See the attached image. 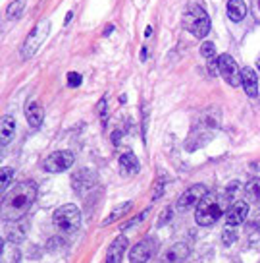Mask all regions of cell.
I'll list each match as a JSON object with an SVG mask.
<instances>
[{
	"label": "cell",
	"mask_w": 260,
	"mask_h": 263,
	"mask_svg": "<svg viewBox=\"0 0 260 263\" xmlns=\"http://www.w3.org/2000/svg\"><path fill=\"white\" fill-rule=\"evenodd\" d=\"M189 257V248L185 244H174L170 250H166L160 263H183Z\"/></svg>",
	"instance_id": "obj_12"
},
{
	"label": "cell",
	"mask_w": 260,
	"mask_h": 263,
	"mask_svg": "<svg viewBox=\"0 0 260 263\" xmlns=\"http://www.w3.org/2000/svg\"><path fill=\"white\" fill-rule=\"evenodd\" d=\"M131 207H133V203H131V201H125L123 205L116 207L114 211H112V213L108 215V219H104V222H102V224H104V227H108V224H112V222H116L118 219H122V217H123L125 213H127V211H131Z\"/></svg>",
	"instance_id": "obj_18"
},
{
	"label": "cell",
	"mask_w": 260,
	"mask_h": 263,
	"mask_svg": "<svg viewBox=\"0 0 260 263\" xmlns=\"http://www.w3.org/2000/svg\"><path fill=\"white\" fill-rule=\"evenodd\" d=\"M164 190H166V178H164V176H160V178L155 182V190H153V196H150V197H153V201H156L158 197L162 196Z\"/></svg>",
	"instance_id": "obj_21"
},
{
	"label": "cell",
	"mask_w": 260,
	"mask_h": 263,
	"mask_svg": "<svg viewBox=\"0 0 260 263\" xmlns=\"http://www.w3.org/2000/svg\"><path fill=\"white\" fill-rule=\"evenodd\" d=\"M14 132H16V120L12 116H2V132H0V143L2 145H8L12 138H14Z\"/></svg>",
	"instance_id": "obj_15"
},
{
	"label": "cell",
	"mask_w": 260,
	"mask_h": 263,
	"mask_svg": "<svg viewBox=\"0 0 260 263\" xmlns=\"http://www.w3.org/2000/svg\"><path fill=\"white\" fill-rule=\"evenodd\" d=\"M49 31H50V22H49V20H41L39 24L33 27V31L27 35V39H25L24 45H21V58H24V60L31 58L37 50L41 49L42 41L47 39Z\"/></svg>",
	"instance_id": "obj_5"
},
{
	"label": "cell",
	"mask_w": 260,
	"mask_h": 263,
	"mask_svg": "<svg viewBox=\"0 0 260 263\" xmlns=\"http://www.w3.org/2000/svg\"><path fill=\"white\" fill-rule=\"evenodd\" d=\"M72 17H73V12H68V16H66V24H70V22H72Z\"/></svg>",
	"instance_id": "obj_33"
},
{
	"label": "cell",
	"mask_w": 260,
	"mask_h": 263,
	"mask_svg": "<svg viewBox=\"0 0 260 263\" xmlns=\"http://www.w3.org/2000/svg\"><path fill=\"white\" fill-rule=\"evenodd\" d=\"M256 224H258V227H260V215H258V217H256Z\"/></svg>",
	"instance_id": "obj_37"
},
{
	"label": "cell",
	"mask_w": 260,
	"mask_h": 263,
	"mask_svg": "<svg viewBox=\"0 0 260 263\" xmlns=\"http://www.w3.org/2000/svg\"><path fill=\"white\" fill-rule=\"evenodd\" d=\"M25 236H24V229H16L14 232H10L8 234V240L10 242H14V244H17V242H21Z\"/></svg>",
	"instance_id": "obj_26"
},
{
	"label": "cell",
	"mask_w": 260,
	"mask_h": 263,
	"mask_svg": "<svg viewBox=\"0 0 260 263\" xmlns=\"http://www.w3.org/2000/svg\"><path fill=\"white\" fill-rule=\"evenodd\" d=\"M35 199H37V184L33 180L17 182L16 186H12V190L4 196V201H2L4 221L16 222L24 219L35 203Z\"/></svg>",
	"instance_id": "obj_1"
},
{
	"label": "cell",
	"mask_w": 260,
	"mask_h": 263,
	"mask_svg": "<svg viewBox=\"0 0 260 263\" xmlns=\"http://www.w3.org/2000/svg\"><path fill=\"white\" fill-rule=\"evenodd\" d=\"M241 80H243V87L249 97H256L258 95V76L252 68H243L241 72Z\"/></svg>",
	"instance_id": "obj_13"
},
{
	"label": "cell",
	"mask_w": 260,
	"mask_h": 263,
	"mask_svg": "<svg viewBox=\"0 0 260 263\" xmlns=\"http://www.w3.org/2000/svg\"><path fill=\"white\" fill-rule=\"evenodd\" d=\"M170 217H171V209H166L162 215H160V221H158V227H162L164 222H168L170 221Z\"/></svg>",
	"instance_id": "obj_30"
},
{
	"label": "cell",
	"mask_w": 260,
	"mask_h": 263,
	"mask_svg": "<svg viewBox=\"0 0 260 263\" xmlns=\"http://www.w3.org/2000/svg\"><path fill=\"white\" fill-rule=\"evenodd\" d=\"M256 66H258V72H260V57H258V60H256Z\"/></svg>",
	"instance_id": "obj_36"
},
{
	"label": "cell",
	"mask_w": 260,
	"mask_h": 263,
	"mask_svg": "<svg viewBox=\"0 0 260 263\" xmlns=\"http://www.w3.org/2000/svg\"><path fill=\"white\" fill-rule=\"evenodd\" d=\"M228 16L231 22H241V20L247 16V6H245L243 0H229Z\"/></svg>",
	"instance_id": "obj_17"
},
{
	"label": "cell",
	"mask_w": 260,
	"mask_h": 263,
	"mask_svg": "<svg viewBox=\"0 0 260 263\" xmlns=\"http://www.w3.org/2000/svg\"><path fill=\"white\" fill-rule=\"evenodd\" d=\"M183 27L189 33H193L195 37L203 39V37H206V33L210 31V17L204 12L203 6L189 4L183 12Z\"/></svg>",
	"instance_id": "obj_2"
},
{
	"label": "cell",
	"mask_w": 260,
	"mask_h": 263,
	"mask_svg": "<svg viewBox=\"0 0 260 263\" xmlns=\"http://www.w3.org/2000/svg\"><path fill=\"white\" fill-rule=\"evenodd\" d=\"M148 213H150V209H145L143 213L137 215V217H135V219H133V221H131V222H127V224H123V230H125V229H129V227H133V224H139V222H143V221H145V217H146V215H148Z\"/></svg>",
	"instance_id": "obj_27"
},
{
	"label": "cell",
	"mask_w": 260,
	"mask_h": 263,
	"mask_svg": "<svg viewBox=\"0 0 260 263\" xmlns=\"http://www.w3.org/2000/svg\"><path fill=\"white\" fill-rule=\"evenodd\" d=\"M216 62H218L220 76H222L231 87H239V85L243 83V80H241V70H239L237 62L233 60V57H229L228 52H226V54H220Z\"/></svg>",
	"instance_id": "obj_6"
},
{
	"label": "cell",
	"mask_w": 260,
	"mask_h": 263,
	"mask_svg": "<svg viewBox=\"0 0 260 263\" xmlns=\"http://www.w3.org/2000/svg\"><path fill=\"white\" fill-rule=\"evenodd\" d=\"M52 222L62 234H73V232H77L79 224H81V211L73 203H66L54 211Z\"/></svg>",
	"instance_id": "obj_3"
},
{
	"label": "cell",
	"mask_w": 260,
	"mask_h": 263,
	"mask_svg": "<svg viewBox=\"0 0 260 263\" xmlns=\"http://www.w3.org/2000/svg\"><path fill=\"white\" fill-rule=\"evenodd\" d=\"M141 60H143V62L146 60V47H143V50H141Z\"/></svg>",
	"instance_id": "obj_32"
},
{
	"label": "cell",
	"mask_w": 260,
	"mask_h": 263,
	"mask_svg": "<svg viewBox=\"0 0 260 263\" xmlns=\"http://www.w3.org/2000/svg\"><path fill=\"white\" fill-rule=\"evenodd\" d=\"M120 168H122L125 174H137L139 171H141V164H139L137 157L127 151V153L120 155Z\"/></svg>",
	"instance_id": "obj_16"
},
{
	"label": "cell",
	"mask_w": 260,
	"mask_h": 263,
	"mask_svg": "<svg viewBox=\"0 0 260 263\" xmlns=\"http://www.w3.org/2000/svg\"><path fill=\"white\" fill-rule=\"evenodd\" d=\"M249 215V203L239 199V201H233V205L229 207L228 215H226V221H228L229 227H237V224H243V221Z\"/></svg>",
	"instance_id": "obj_11"
},
{
	"label": "cell",
	"mask_w": 260,
	"mask_h": 263,
	"mask_svg": "<svg viewBox=\"0 0 260 263\" xmlns=\"http://www.w3.org/2000/svg\"><path fill=\"white\" fill-rule=\"evenodd\" d=\"M98 108H100V110H98V112H100V116L104 118V116H106V99H102V101H100V105H98Z\"/></svg>",
	"instance_id": "obj_31"
},
{
	"label": "cell",
	"mask_w": 260,
	"mask_h": 263,
	"mask_svg": "<svg viewBox=\"0 0 260 263\" xmlns=\"http://www.w3.org/2000/svg\"><path fill=\"white\" fill-rule=\"evenodd\" d=\"M222 240H224V244H226V246H231V244L235 242L237 232L233 230V227H229V224H228V227L224 229V236H222Z\"/></svg>",
	"instance_id": "obj_22"
},
{
	"label": "cell",
	"mask_w": 260,
	"mask_h": 263,
	"mask_svg": "<svg viewBox=\"0 0 260 263\" xmlns=\"http://www.w3.org/2000/svg\"><path fill=\"white\" fill-rule=\"evenodd\" d=\"M153 35V27H146V31H145V37H150Z\"/></svg>",
	"instance_id": "obj_34"
},
{
	"label": "cell",
	"mask_w": 260,
	"mask_h": 263,
	"mask_svg": "<svg viewBox=\"0 0 260 263\" xmlns=\"http://www.w3.org/2000/svg\"><path fill=\"white\" fill-rule=\"evenodd\" d=\"M127 238L120 234V236H116L112 240V244L108 246L106 250V263H122L123 259V254H125V250H127Z\"/></svg>",
	"instance_id": "obj_10"
},
{
	"label": "cell",
	"mask_w": 260,
	"mask_h": 263,
	"mask_svg": "<svg viewBox=\"0 0 260 263\" xmlns=\"http://www.w3.org/2000/svg\"><path fill=\"white\" fill-rule=\"evenodd\" d=\"M14 178V168L12 166H4L2 168V180H0V186H2V192H6L10 188V182Z\"/></svg>",
	"instance_id": "obj_20"
},
{
	"label": "cell",
	"mask_w": 260,
	"mask_h": 263,
	"mask_svg": "<svg viewBox=\"0 0 260 263\" xmlns=\"http://www.w3.org/2000/svg\"><path fill=\"white\" fill-rule=\"evenodd\" d=\"M112 29H114V27H112V25H108V27H106V31H104V35H110V31H112Z\"/></svg>",
	"instance_id": "obj_35"
},
{
	"label": "cell",
	"mask_w": 260,
	"mask_h": 263,
	"mask_svg": "<svg viewBox=\"0 0 260 263\" xmlns=\"http://www.w3.org/2000/svg\"><path fill=\"white\" fill-rule=\"evenodd\" d=\"M206 196H208V188L204 184H195V186L187 188L178 197L176 205H178V209H189V207L193 205H199Z\"/></svg>",
	"instance_id": "obj_8"
},
{
	"label": "cell",
	"mask_w": 260,
	"mask_h": 263,
	"mask_svg": "<svg viewBox=\"0 0 260 263\" xmlns=\"http://www.w3.org/2000/svg\"><path fill=\"white\" fill-rule=\"evenodd\" d=\"M81 82H83L81 74H77V72H70V74H68V85H70V87H79Z\"/></svg>",
	"instance_id": "obj_25"
},
{
	"label": "cell",
	"mask_w": 260,
	"mask_h": 263,
	"mask_svg": "<svg viewBox=\"0 0 260 263\" xmlns=\"http://www.w3.org/2000/svg\"><path fill=\"white\" fill-rule=\"evenodd\" d=\"M251 14H252V17L260 24V0H252L251 2Z\"/></svg>",
	"instance_id": "obj_29"
},
{
	"label": "cell",
	"mask_w": 260,
	"mask_h": 263,
	"mask_svg": "<svg viewBox=\"0 0 260 263\" xmlns=\"http://www.w3.org/2000/svg\"><path fill=\"white\" fill-rule=\"evenodd\" d=\"M245 194L251 201H260V178H252L247 186H245Z\"/></svg>",
	"instance_id": "obj_19"
},
{
	"label": "cell",
	"mask_w": 260,
	"mask_h": 263,
	"mask_svg": "<svg viewBox=\"0 0 260 263\" xmlns=\"http://www.w3.org/2000/svg\"><path fill=\"white\" fill-rule=\"evenodd\" d=\"M24 2L25 0H16V2H12V6L8 8V17L10 20H14V17L19 16V12L24 8Z\"/></svg>",
	"instance_id": "obj_24"
},
{
	"label": "cell",
	"mask_w": 260,
	"mask_h": 263,
	"mask_svg": "<svg viewBox=\"0 0 260 263\" xmlns=\"http://www.w3.org/2000/svg\"><path fill=\"white\" fill-rule=\"evenodd\" d=\"M201 54H203L204 58H214V54H216V47H214V43L206 41L201 45Z\"/></svg>",
	"instance_id": "obj_23"
},
{
	"label": "cell",
	"mask_w": 260,
	"mask_h": 263,
	"mask_svg": "<svg viewBox=\"0 0 260 263\" xmlns=\"http://www.w3.org/2000/svg\"><path fill=\"white\" fill-rule=\"evenodd\" d=\"M222 213H224L222 203H220L214 196L208 194V196L204 197L203 201L197 205V211H195L197 224H201V227H212V224L222 217Z\"/></svg>",
	"instance_id": "obj_4"
},
{
	"label": "cell",
	"mask_w": 260,
	"mask_h": 263,
	"mask_svg": "<svg viewBox=\"0 0 260 263\" xmlns=\"http://www.w3.org/2000/svg\"><path fill=\"white\" fill-rule=\"evenodd\" d=\"M155 246H156L155 240H150V238L141 240L139 244H135L133 250H129V261L131 263H146L150 257H153V254H155Z\"/></svg>",
	"instance_id": "obj_9"
},
{
	"label": "cell",
	"mask_w": 260,
	"mask_h": 263,
	"mask_svg": "<svg viewBox=\"0 0 260 263\" xmlns=\"http://www.w3.org/2000/svg\"><path fill=\"white\" fill-rule=\"evenodd\" d=\"M73 159H75V157H73L72 151H54V153H50V155L45 159L42 168H45L47 173H52V174L64 173V171H68L73 164Z\"/></svg>",
	"instance_id": "obj_7"
},
{
	"label": "cell",
	"mask_w": 260,
	"mask_h": 263,
	"mask_svg": "<svg viewBox=\"0 0 260 263\" xmlns=\"http://www.w3.org/2000/svg\"><path fill=\"white\" fill-rule=\"evenodd\" d=\"M239 190H241V184H239V182H231V184L228 186V192H226L228 199H233V196H235Z\"/></svg>",
	"instance_id": "obj_28"
},
{
	"label": "cell",
	"mask_w": 260,
	"mask_h": 263,
	"mask_svg": "<svg viewBox=\"0 0 260 263\" xmlns=\"http://www.w3.org/2000/svg\"><path fill=\"white\" fill-rule=\"evenodd\" d=\"M25 116H27V122L31 124L33 128H39L42 124V118H45V112H42L41 105L37 101H31L27 107H25Z\"/></svg>",
	"instance_id": "obj_14"
}]
</instances>
